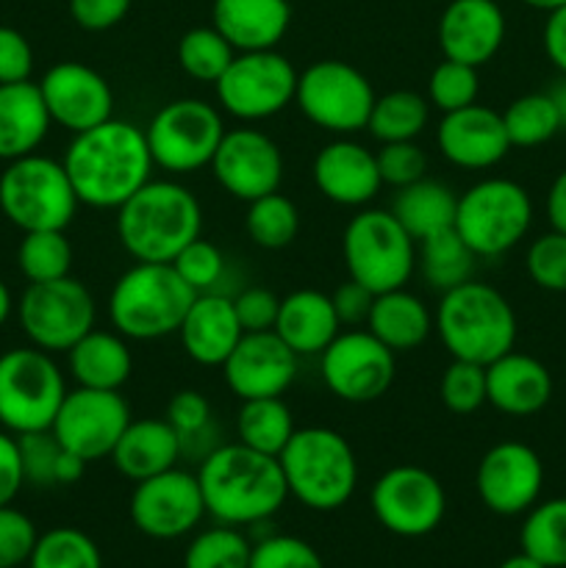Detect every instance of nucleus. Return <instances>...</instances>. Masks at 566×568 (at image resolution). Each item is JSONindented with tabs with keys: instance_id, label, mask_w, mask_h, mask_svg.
I'll list each match as a JSON object with an SVG mask.
<instances>
[{
	"instance_id": "nucleus-1",
	"label": "nucleus",
	"mask_w": 566,
	"mask_h": 568,
	"mask_svg": "<svg viewBox=\"0 0 566 568\" xmlns=\"http://www.w3.org/2000/svg\"><path fill=\"white\" fill-rule=\"evenodd\" d=\"M61 164L70 175L78 203L100 211L120 209L153 178L155 166L144 128L117 116L75 133Z\"/></svg>"
},
{
	"instance_id": "nucleus-2",
	"label": "nucleus",
	"mask_w": 566,
	"mask_h": 568,
	"mask_svg": "<svg viewBox=\"0 0 566 568\" xmlns=\"http://www.w3.org/2000/svg\"><path fill=\"white\" fill-rule=\"evenodd\" d=\"M205 514L220 525L259 527L289 499L286 477L275 455L244 444H222L203 458L198 469Z\"/></svg>"
},
{
	"instance_id": "nucleus-3",
	"label": "nucleus",
	"mask_w": 566,
	"mask_h": 568,
	"mask_svg": "<svg viewBox=\"0 0 566 568\" xmlns=\"http://www.w3.org/2000/svg\"><path fill=\"white\" fill-rule=\"evenodd\" d=\"M203 231L200 200L178 181L150 178L117 209V239L133 261L172 264Z\"/></svg>"
},
{
	"instance_id": "nucleus-4",
	"label": "nucleus",
	"mask_w": 566,
	"mask_h": 568,
	"mask_svg": "<svg viewBox=\"0 0 566 568\" xmlns=\"http://www.w3.org/2000/svg\"><path fill=\"white\" fill-rule=\"evenodd\" d=\"M433 327L444 349L458 361L488 366L516 344V314L499 288L466 281L442 294Z\"/></svg>"
},
{
	"instance_id": "nucleus-5",
	"label": "nucleus",
	"mask_w": 566,
	"mask_h": 568,
	"mask_svg": "<svg viewBox=\"0 0 566 568\" xmlns=\"http://www.w3.org/2000/svg\"><path fill=\"white\" fill-rule=\"evenodd\" d=\"M289 497L311 510H338L358 486V460L342 433L331 427H297L277 455Z\"/></svg>"
},
{
	"instance_id": "nucleus-6",
	"label": "nucleus",
	"mask_w": 566,
	"mask_h": 568,
	"mask_svg": "<svg viewBox=\"0 0 566 568\" xmlns=\"http://www.w3.org/2000/svg\"><path fill=\"white\" fill-rule=\"evenodd\" d=\"M198 294L172 264H137L117 277L109 294V320L128 342H155L178 333Z\"/></svg>"
},
{
	"instance_id": "nucleus-7",
	"label": "nucleus",
	"mask_w": 566,
	"mask_h": 568,
	"mask_svg": "<svg viewBox=\"0 0 566 568\" xmlns=\"http://www.w3.org/2000/svg\"><path fill=\"white\" fill-rule=\"evenodd\" d=\"M78 205L64 164L50 155H22L0 172V211L22 233L67 231Z\"/></svg>"
},
{
	"instance_id": "nucleus-8",
	"label": "nucleus",
	"mask_w": 566,
	"mask_h": 568,
	"mask_svg": "<svg viewBox=\"0 0 566 568\" xmlns=\"http://www.w3.org/2000/svg\"><path fill=\"white\" fill-rule=\"evenodd\" d=\"M342 258L350 281L372 294L403 288L416 270V242L386 209H364L342 233Z\"/></svg>"
},
{
	"instance_id": "nucleus-9",
	"label": "nucleus",
	"mask_w": 566,
	"mask_h": 568,
	"mask_svg": "<svg viewBox=\"0 0 566 568\" xmlns=\"http://www.w3.org/2000/svg\"><path fill=\"white\" fill-rule=\"evenodd\" d=\"M67 383L53 355L39 347H14L0 355V427L11 436L50 430Z\"/></svg>"
},
{
	"instance_id": "nucleus-10",
	"label": "nucleus",
	"mask_w": 566,
	"mask_h": 568,
	"mask_svg": "<svg viewBox=\"0 0 566 568\" xmlns=\"http://www.w3.org/2000/svg\"><path fill=\"white\" fill-rule=\"evenodd\" d=\"M533 225V200L511 178H483L458 194L455 231L477 258H497L514 250Z\"/></svg>"
},
{
	"instance_id": "nucleus-11",
	"label": "nucleus",
	"mask_w": 566,
	"mask_h": 568,
	"mask_svg": "<svg viewBox=\"0 0 566 568\" xmlns=\"http://www.w3.org/2000/svg\"><path fill=\"white\" fill-rule=\"evenodd\" d=\"M375 89L370 78L342 59H320L297 75L294 105L320 131L333 136H353L366 131Z\"/></svg>"
},
{
	"instance_id": "nucleus-12",
	"label": "nucleus",
	"mask_w": 566,
	"mask_h": 568,
	"mask_svg": "<svg viewBox=\"0 0 566 568\" xmlns=\"http://www.w3.org/2000/svg\"><path fill=\"white\" fill-rule=\"evenodd\" d=\"M144 136L155 166L172 175H189L211 164L225 136V122L216 105L181 98L155 111Z\"/></svg>"
},
{
	"instance_id": "nucleus-13",
	"label": "nucleus",
	"mask_w": 566,
	"mask_h": 568,
	"mask_svg": "<svg viewBox=\"0 0 566 568\" xmlns=\"http://www.w3.org/2000/svg\"><path fill=\"white\" fill-rule=\"evenodd\" d=\"M17 320L33 347L67 353L98 322V303L78 277L67 275L48 283H28L17 303Z\"/></svg>"
},
{
	"instance_id": "nucleus-14",
	"label": "nucleus",
	"mask_w": 566,
	"mask_h": 568,
	"mask_svg": "<svg viewBox=\"0 0 566 568\" xmlns=\"http://www.w3.org/2000/svg\"><path fill=\"white\" fill-rule=\"evenodd\" d=\"M297 75L292 61L275 48L236 53L214 83L216 103L239 122L270 120L294 103Z\"/></svg>"
},
{
	"instance_id": "nucleus-15",
	"label": "nucleus",
	"mask_w": 566,
	"mask_h": 568,
	"mask_svg": "<svg viewBox=\"0 0 566 568\" xmlns=\"http://www.w3.org/2000/svg\"><path fill=\"white\" fill-rule=\"evenodd\" d=\"M322 381L342 403H375L392 388L397 375L394 353L366 327L342 331L320 355Z\"/></svg>"
},
{
	"instance_id": "nucleus-16",
	"label": "nucleus",
	"mask_w": 566,
	"mask_h": 568,
	"mask_svg": "<svg viewBox=\"0 0 566 568\" xmlns=\"http://www.w3.org/2000/svg\"><path fill=\"white\" fill-rule=\"evenodd\" d=\"M375 519L400 538L431 536L447 514V494L438 477L422 466H392L370 494Z\"/></svg>"
},
{
	"instance_id": "nucleus-17",
	"label": "nucleus",
	"mask_w": 566,
	"mask_h": 568,
	"mask_svg": "<svg viewBox=\"0 0 566 568\" xmlns=\"http://www.w3.org/2000/svg\"><path fill=\"white\" fill-rule=\"evenodd\" d=\"M128 425H131V405L120 392L78 386L67 392L50 433L70 453L92 464L109 458Z\"/></svg>"
},
{
	"instance_id": "nucleus-18",
	"label": "nucleus",
	"mask_w": 566,
	"mask_h": 568,
	"mask_svg": "<svg viewBox=\"0 0 566 568\" xmlns=\"http://www.w3.org/2000/svg\"><path fill=\"white\" fill-rule=\"evenodd\" d=\"M128 514L133 527L155 541L189 536L205 516L198 475L172 466L161 475L139 480L128 503Z\"/></svg>"
},
{
	"instance_id": "nucleus-19",
	"label": "nucleus",
	"mask_w": 566,
	"mask_h": 568,
	"mask_svg": "<svg viewBox=\"0 0 566 568\" xmlns=\"http://www.w3.org/2000/svg\"><path fill=\"white\" fill-rule=\"evenodd\" d=\"M209 166L214 181L242 203H253L264 194L277 192L286 170L275 139L250 125L225 131Z\"/></svg>"
},
{
	"instance_id": "nucleus-20",
	"label": "nucleus",
	"mask_w": 566,
	"mask_h": 568,
	"mask_svg": "<svg viewBox=\"0 0 566 568\" xmlns=\"http://www.w3.org/2000/svg\"><path fill=\"white\" fill-rule=\"evenodd\" d=\"M481 503L497 516L527 514L544 488V464L522 442H499L481 458L475 471Z\"/></svg>"
},
{
	"instance_id": "nucleus-21",
	"label": "nucleus",
	"mask_w": 566,
	"mask_h": 568,
	"mask_svg": "<svg viewBox=\"0 0 566 568\" xmlns=\"http://www.w3.org/2000/svg\"><path fill=\"white\" fill-rule=\"evenodd\" d=\"M37 87L53 125H61L72 136L114 116V92L109 81L83 61H59Z\"/></svg>"
},
{
	"instance_id": "nucleus-22",
	"label": "nucleus",
	"mask_w": 566,
	"mask_h": 568,
	"mask_svg": "<svg viewBox=\"0 0 566 568\" xmlns=\"http://www.w3.org/2000/svg\"><path fill=\"white\" fill-rule=\"evenodd\" d=\"M297 361L300 355L275 331L244 333L222 364V377L239 403L283 397L297 377Z\"/></svg>"
},
{
	"instance_id": "nucleus-23",
	"label": "nucleus",
	"mask_w": 566,
	"mask_h": 568,
	"mask_svg": "<svg viewBox=\"0 0 566 568\" xmlns=\"http://www.w3.org/2000/svg\"><path fill=\"white\" fill-rule=\"evenodd\" d=\"M505 14L497 0H449L438 17V48L444 59L481 70L505 42Z\"/></svg>"
},
{
	"instance_id": "nucleus-24",
	"label": "nucleus",
	"mask_w": 566,
	"mask_h": 568,
	"mask_svg": "<svg viewBox=\"0 0 566 568\" xmlns=\"http://www.w3.org/2000/svg\"><path fill=\"white\" fill-rule=\"evenodd\" d=\"M311 175L316 192L344 209H364L383 189L375 153L350 136H336L322 144L314 155Z\"/></svg>"
},
{
	"instance_id": "nucleus-25",
	"label": "nucleus",
	"mask_w": 566,
	"mask_h": 568,
	"mask_svg": "<svg viewBox=\"0 0 566 568\" xmlns=\"http://www.w3.org/2000/svg\"><path fill=\"white\" fill-rule=\"evenodd\" d=\"M436 144L444 159L461 170H492L511 153L503 114L481 103L444 114L436 128Z\"/></svg>"
},
{
	"instance_id": "nucleus-26",
	"label": "nucleus",
	"mask_w": 566,
	"mask_h": 568,
	"mask_svg": "<svg viewBox=\"0 0 566 568\" xmlns=\"http://www.w3.org/2000/svg\"><path fill=\"white\" fill-rule=\"evenodd\" d=\"M553 399V375L538 358L525 353L499 355L486 366V403L499 414L536 416Z\"/></svg>"
},
{
	"instance_id": "nucleus-27",
	"label": "nucleus",
	"mask_w": 566,
	"mask_h": 568,
	"mask_svg": "<svg viewBox=\"0 0 566 568\" xmlns=\"http://www.w3.org/2000/svg\"><path fill=\"white\" fill-rule=\"evenodd\" d=\"M242 336L244 331L239 325L233 297L216 292L198 294L194 303L189 305L181 327H178L183 353L198 366L225 364L228 355L233 353V347H236Z\"/></svg>"
},
{
	"instance_id": "nucleus-28",
	"label": "nucleus",
	"mask_w": 566,
	"mask_h": 568,
	"mask_svg": "<svg viewBox=\"0 0 566 568\" xmlns=\"http://www.w3.org/2000/svg\"><path fill=\"white\" fill-rule=\"evenodd\" d=\"M211 26L236 53L272 50L292 26V6L289 0H214Z\"/></svg>"
},
{
	"instance_id": "nucleus-29",
	"label": "nucleus",
	"mask_w": 566,
	"mask_h": 568,
	"mask_svg": "<svg viewBox=\"0 0 566 568\" xmlns=\"http://www.w3.org/2000/svg\"><path fill=\"white\" fill-rule=\"evenodd\" d=\"M50 120L42 92L33 81L0 83V161L37 153L48 139Z\"/></svg>"
},
{
	"instance_id": "nucleus-30",
	"label": "nucleus",
	"mask_w": 566,
	"mask_h": 568,
	"mask_svg": "<svg viewBox=\"0 0 566 568\" xmlns=\"http://www.w3.org/2000/svg\"><path fill=\"white\" fill-rule=\"evenodd\" d=\"M181 455L183 444L170 422L131 419L109 458L122 477L139 483L178 466Z\"/></svg>"
},
{
	"instance_id": "nucleus-31",
	"label": "nucleus",
	"mask_w": 566,
	"mask_h": 568,
	"mask_svg": "<svg viewBox=\"0 0 566 568\" xmlns=\"http://www.w3.org/2000/svg\"><path fill=\"white\" fill-rule=\"evenodd\" d=\"M275 333L303 358L322 355V349L342 333L331 294L316 288H297L281 300Z\"/></svg>"
},
{
	"instance_id": "nucleus-32",
	"label": "nucleus",
	"mask_w": 566,
	"mask_h": 568,
	"mask_svg": "<svg viewBox=\"0 0 566 568\" xmlns=\"http://www.w3.org/2000/svg\"><path fill=\"white\" fill-rule=\"evenodd\" d=\"M67 369L70 377L83 388L100 392H120L133 372V355L128 338L117 331H92L67 349Z\"/></svg>"
},
{
	"instance_id": "nucleus-33",
	"label": "nucleus",
	"mask_w": 566,
	"mask_h": 568,
	"mask_svg": "<svg viewBox=\"0 0 566 568\" xmlns=\"http://www.w3.org/2000/svg\"><path fill=\"white\" fill-rule=\"evenodd\" d=\"M366 331L386 344L394 355L422 347L433 331V314L416 294L408 288H392V292L375 294L372 300Z\"/></svg>"
},
{
	"instance_id": "nucleus-34",
	"label": "nucleus",
	"mask_w": 566,
	"mask_h": 568,
	"mask_svg": "<svg viewBox=\"0 0 566 568\" xmlns=\"http://www.w3.org/2000/svg\"><path fill=\"white\" fill-rule=\"evenodd\" d=\"M455 209H458V194L442 181L420 178L403 189H394L392 214L400 225L411 233L414 242L431 236V233L447 231L455 225Z\"/></svg>"
},
{
	"instance_id": "nucleus-35",
	"label": "nucleus",
	"mask_w": 566,
	"mask_h": 568,
	"mask_svg": "<svg viewBox=\"0 0 566 568\" xmlns=\"http://www.w3.org/2000/svg\"><path fill=\"white\" fill-rule=\"evenodd\" d=\"M17 444H20L26 486H75L83 477V471H87V460L70 453L50 430L17 436Z\"/></svg>"
},
{
	"instance_id": "nucleus-36",
	"label": "nucleus",
	"mask_w": 566,
	"mask_h": 568,
	"mask_svg": "<svg viewBox=\"0 0 566 568\" xmlns=\"http://www.w3.org/2000/svg\"><path fill=\"white\" fill-rule=\"evenodd\" d=\"M292 408L283 403V397H261L242 399L236 414V438L239 444L250 449H259L264 455H281L289 438L294 436Z\"/></svg>"
},
{
	"instance_id": "nucleus-37",
	"label": "nucleus",
	"mask_w": 566,
	"mask_h": 568,
	"mask_svg": "<svg viewBox=\"0 0 566 568\" xmlns=\"http://www.w3.org/2000/svg\"><path fill=\"white\" fill-rule=\"evenodd\" d=\"M475 261L477 255L472 253V247L461 239L455 227L420 239V272L427 286L436 288V292L444 294L461 283L472 281Z\"/></svg>"
},
{
	"instance_id": "nucleus-38",
	"label": "nucleus",
	"mask_w": 566,
	"mask_h": 568,
	"mask_svg": "<svg viewBox=\"0 0 566 568\" xmlns=\"http://www.w3.org/2000/svg\"><path fill=\"white\" fill-rule=\"evenodd\" d=\"M431 120V103L425 94L414 89H394V92L375 98L366 131L381 144L388 142H416Z\"/></svg>"
},
{
	"instance_id": "nucleus-39",
	"label": "nucleus",
	"mask_w": 566,
	"mask_h": 568,
	"mask_svg": "<svg viewBox=\"0 0 566 568\" xmlns=\"http://www.w3.org/2000/svg\"><path fill=\"white\" fill-rule=\"evenodd\" d=\"M522 552L547 568H566V497L536 503L519 530Z\"/></svg>"
},
{
	"instance_id": "nucleus-40",
	"label": "nucleus",
	"mask_w": 566,
	"mask_h": 568,
	"mask_svg": "<svg viewBox=\"0 0 566 568\" xmlns=\"http://www.w3.org/2000/svg\"><path fill=\"white\" fill-rule=\"evenodd\" d=\"M244 231L250 242L261 250H283L297 239L300 211L286 194L272 192L247 203Z\"/></svg>"
},
{
	"instance_id": "nucleus-41",
	"label": "nucleus",
	"mask_w": 566,
	"mask_h": 568,
	"mask_svg": "<svg viewBox=\"0 0 566 568\" xmlns=\"http://www.w3.org/2000/svg\"><path fill=\"white\" fill-rule=\"evenodd\" d=\"M72 244L64 231L22 233L17 247V266L28 283H48L67 277L72 270Z\"/></svg>"
},
{
	"instance_id": "nucleus-42",
	"label": "nucleus",
	"mask_w": 566,
	"mask_h": 568,
	"mask_svg": "<svg viewBox=\"0 0 566 568\" xmlns=\"http://www.w3.org/2000/svg\"><path fill=\"white\" fill-rule=\"evenodd\" d=\"M503 125L511 148H538L560 133L558 111L547 92H530L511 100L503 111Z\"/></svg>"
},
{
	"instance_id": "nucleus-43",
	"label": "nucleus",
	"mask_w": 566,
	"mask_h": 568,
	"mask_svg": "<svg viewBox=\"0 0 566 568\" xmlns=\"http://www.w3.org/2000/svg\"><path fill=\"white\" fill-rule=\"evenodd\" d=\"M233 55H236L233 44L214 26L189 28L178 42V64L192 81L200 83L220 81Z\"/></svg>"
},
{
	"instance_id": "nucleus-44",
	"label": "nucleus",
	"mask_w": 566,
	"mask_h": 568,
	"mask_svg": "<svg viewBox=\"0 0 566 568\" xmlns=\"http://www.w3.org/2000/svg\"><path fill=\"white\" fill-rule=\"evenodd\" d=\"M28 568H103V558L83 530L53 527L37 538Z\"/></svg>"
},
{
	"instance_id": "nucleus-45",
	"label": "nucleus",
	"mask_w": 566,
	"mask_h": 568,
	"mask_svg": "<svg viewBox=\"0 0 566 568\" xmlns=\"http://www.w3.org/2000/svg\"><path fill=\"white\" fill-rule=\"evenodd\" d=\"M253 544L239 527L220 525L198 532L183 552V568H250Z\"/></svg>"
},
{
	"instance_id": "nucleus-46",
	"label": "nucleus",
	"mask_w": 566,
	"mask_h": 568,
	"mask_svg": "<svg viewBox=\"0 0 566 568\" xmlns=\"http://www.w3.org/2000/svg\"><path fill=\"white\" fill-rule=\"evenodd\" d=\"M477 92H481L477 67L461 64V61H438L427 78V103L442 114L477 103Z\"/></svg>"
},
{
	"instance_id": "nucleus-47",
	"label": "nucleus",
	"mask_w": 566,
	"mask_h": 568,
	"mask_svg": "<svg viewBox=\"0 0 566 568\" xmlns=\"http://www.w3.org/2000/svg\"><path fill=\"white\" fill-rule=\"evenodd\" d=\"M438 394L449 414L469 416L486 405V366L453 358L444 369Z\"/></svg>"
},
{
	"instance_id": "nucleus-48",
	"label": "nucleus",
	"mask_w": 566,
	"mask_h": 568,
	"mask_svg": "<svg viewBox=\"0 0 566 568\" xmlns=\"http://www.w3.org/2000/svg\"><path fill=\"white\" fill-rule=\"evenodd\" d=\"M172 270L181 275V281L194 294L214 292V286L225 275V255H222V250L214 242L198 236L172 258Z\"/></svg>"
},
{
	"instance_id": "nucleus-49",
	"label": "nucleus",
	"mask_w": 566,
	"mask_h": 568,
	"mask_svg": "<svg viewBox=\"0 0 566 568\" xmlns=\"http://www.w3.org/2000/svg\"><path fill=\"white\" fill-rule=\"evenodd\" d=\"M525 270L544 292L566 294V233L547 231L527 247Z\"/></svg>"
},
{
	"instance_id": "nucleus-50",
	"label": "nucleus",
	"mask_w": 566,
	"mask_h": 568,
	"mask_svg": "<svg viewBox=\"0 0 566 568\" xmlns=\"http://www.w3.org/2000/svg\"><path fill=\"white\" fill-rule=\"evenodd\" d=\"M250 568H325L320 552L297 536H266L250 555Z\"/></svg>"
},
{
	"instance_id": "nucleus-51",
	"label": "nucleus",
	"mask_w": 566,
	"mask_h": 568,
	"mask_svg": "<svg viewBox=\"0 0 566 568\" xmlns=\"http://www.w3.org/2000/svg\"><path fill=\"white\" fill-rule=\"evenodd\" d=\"M377 172H381L383 186L403 189L416 183L427 172V155L416 142H388L381 144L375 153Z\"/></svg>"
},
{
	"instance_id": "nucleus-52",
	"label": "nucleus",
	"mask_w": 566,
	"mask_h": 568,
	"mask_svg": "<svg viewBox=\"0 0 566 568\" xmlns=\"http://www.w3.org/2000/svg\"><path fill=\"white\" fill-rule=\"evenodd\" d=\"M164 419L170 422L172 430L178 433L181 444L186 447V442L192 438L209 436L211 430V403L203 392L198 388H183V392L172 394L170 403H166Z\"/></svg>"
},
{
	"instance_id": "nucleus-53",
	"label": "nucleus",
	"mask_w": 566,
	"mask_h": 568,
	"mask_svg": "<svg viewBox=\"0 0 566 568\" xmlns=\"http://www.w3.org/2000/svg\"><path fill=\"white\" fill-rule=\"evenodd\" d=\"M37 538V527L22 510L0 505V568L28 566Z\"/></svg>"
},
{
	"instance_id": "nucleus-54",
	"label": "nucleus",
	"mask_w": 566,
	"mask_h": 568,
	"mask_svg": "<svg viewBox=\"0 0 566 568\" xmlns=\"http://www.w3.org/2000/svg\"><path fill=\"white\" fill-rule=\"evenodd\" d=\"M239 325L244 333H264L275 331L277 311H281V297L264 286H250L233 297Z\"/></svg>"
},
{
	"instance_id": "nucleus-55",
	"label": "nucleus",
	"mask_w": 566,
	"mask_h": 568,
	"mask_svg": "<svg viewBox=\"0 0 566 568\" xmlns=\"http://www.w3.org/2000/svg\"><path fill=\"white\" fill-rule=\"evenodd\" d=\"M33 48L22 31L0 26V83L31 81Z\"/></svg>"
},
{
	"instance_id": "nucleus-56",
	"label": "nucleus",
	"mask_w": 566,
	"mask_h": 568,
	"mask_svg": "<svg viewBox=\"0 0 566 568\" xmlns=\"http://www.w3.org/2000/svg\"><path fill=\"white\" fill-rule=\"evenodd\" d=\"M133 0H70V17L83 31H109L120 26Z\"/></svg>"
},
{
	"instance_id": "nucleus-57",
	"label": "nucleus",
	"mask_w": 566,
	"mask_h": 568,
	"mask_svg": "<svg viewBox=\"0 0 566 568\" xmlns=\"http://www.w3.org/2000/svg\"><path fill=\"white\" fill-rule=\"evenodd\" d=\"M331 300L342 327H366V320H370V311H372V300H375V294H372L370 288L361 286V283L355 281H347L331 294Z\"/></svg>"
},
{
	"instance_id": "nucleus-58",
	"label": "nucleus",
	"mask_w": 566,
	"mask_h": 568,
	"mask_svg": "<svg viewBox=\"0 0 566 568\" xmlns=\"http://www.w3.org/2000/svg\"><path fill=\"white\" fill-rule=\"evenodd\" d=\"M22 486H26V475H22L20 444L9 430H0V505L14 503Z\"/></svg>"
},
{
	"instance_id": "nucleus-59",
	"label": "nucleus",
	"mask_w": 566,
	"mask_h": 568,
	"mask_svg": "<svg viewBox=\"0 0 566 568\" xmlns=\"http://www.w3.org/2000/svg\"><path fill=\"white\" fill-rule=\"evenodd\" d=\"M542 42H544V53H547V59L553 61L555 70L566 75V6L549 11L547 20H544Z\"/></svg>"
},
{
	"instance_id": "nucleus-60",
	"label": "nucleus",
	"mask_w": 566,
	"mask_h": 568,
	"mask_svg": "<svg viewBox=\"0 0 566 568\" xmlns=\"http://www.w3.org/2000/svg\"><path fill=\"white\" fill-rule=\"evenodd\" d=\"M547 220L553 231L566 233V170L555 175L547 192Z\"/></svg>"
},
{
	"instance_id": "nucleus-61",
	"label": "nucleus",
	"mask_w": 566,
	"mask_h": 568,
	"mask_svg": "<svg viewBox=\"0 0 566 568\" xmlns=\"http://www.w3.org/2000/svg\"><path fill=\"white\" fill-rule=\"evenodd\" d=\"M544 92L549 94V100H553L555 111H558V120H560V131H566V75L560 72L558 78H555L553 83H549Z\"/></svg>"
},
{
	"instance_id": "nucleus-62",
	"label": "nucleus",
	"mask_w": 566,
	"mask_h": 568,
	"mask_svg": "<svg viewBox=\"0 0 566 568\" xmlns=\"http://www.w3.org/2000/svg\"><path fill=\"white\" fill-rule=\"evenodd\" d=\"M14 314V297H11L9 286H6L3 281H0V327L9 322V316Z\"/></svg>"
},
{
	"instance_id": "nucleus-63",
	"label": "nucleus",
	"mask_w": 566,
	"mask_h": 568,
	"mask_svg": "<svg viewBox=\"0 0 566 568\" xmlns=\"http://www.w3.org/2000/svg\"><path fill=\"white\" fill-rule=\"evenodd\" d=\"M499 568H547V566L538 564V560L530 558L527 552H519V555H511L508 560H503Z\"/></svg>"
},
{
	"instance_id": "nucleus-64",
	"label": "nucleus",
	"mask_w": 566,
	"mask_h": 568,
	"mask_svg": "<svg viewBox=\"0 0 566 568\" xmlns=\"http://www.w3.org/2000/svg\"><path fill=\"white\" fill-rule=\"evenodd\" d=\"M522 3L530 6V9H536V11H544V14H549V11L566 6V0H522Z\"/></svg>"
}]
</instances>
